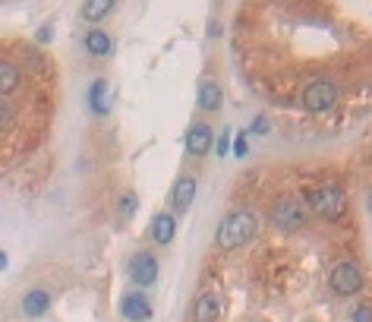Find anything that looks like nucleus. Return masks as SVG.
<instances>
[{
  "mask_svg": "<svg viewBox=\"0 0 372 322\" xmlns=\"http://www.w3.org/2000/svg\"><path fill=\"white\" fill-rule=\"evenodd\" d=\"M234 155H237V158L246 155V133H240L237 139H234Z\"/></svg>",
  "mask_w": 372,
  "mask_h": 322,
  "instance_id": "obj_20",
  "label": "nucleus"
},
{
  "mask_svg": "<svg viewBox=\"0 0 372 322\" xmlns=\"http://www.w3.org/2000/svg\"><path fill=\"white\" fill-rule=\"evenodd\" d=\"M221 316V297L218 294H202L196 300V310H193V319L196 322H215Z\"/></svg>",
  "mask_w": 372,
  "mask_h": 322,
  "instance_id": "obj_9",
  "label": "nucleus"
},
{
  "mask_svg": "<svg viewBox=\"0 0 372 322\" xmlns=\"http://www.w3.org/2000/svg\"><path fill=\"white\" fill-rule=\"evenodd\" d=\"M107 13H114V3H107V0H89V3H82V16H85L89 23L105 19Z\"/></svg>",
  "mask_w": 372,
  "mask_h": 322,
  "instance_id": "obj_17",
  "label": "nucleus"
},
{
  "mask_svg": "<svg viewBox=\"0 0 372 322\" xmlns=\"http://www.w3.org/2000/svg\"><path fill=\"white\" fill-rule=\"evenodd\" d=\"M19 83V67H16L13 60H3V67H0V95L10 98Z\"/></svg>",
  "mask_w": 372,
  "mask_h": 322,
  "instance_id": "obj_16",
  "label": "nucleus"
},
{
  "mask_svg": "<svg viewBox=\"0 0 372 322\" xmlns=\"http://www.w3.org/2000/svg\"><path fill=\"white\" fill-rule=\"evenodd\" d=\"M300 101H303L306 111L325 114V111H331V108L338 105V85L331 83V79H313V83L303 89Z\"/></svg>",
  "mask_w": 372,
  "mask_h": 322,
  "instance_id": "obj_2",
  "label": "nucleus"
},
{
  "mask_svg": "<svg viewBox=\"0 0 372 322\" xmlns=\"http://www.w3.org/2000/svg\"><path fill=\"white\" fill-rule=\"evenodd\" d=\"M136 205H139V203H136V196H133V193H127L123 199H120V215H123V218H133Z\"/></svg>",
  "mask_w": 372,
  "mask_h": 322,
  "instance_id": "obj_18",
  "label": "nucleus"
},
{
  "mask_svg": "<svg viewBox=\"0 0 372 322\" xmlns=\"http://www.w3.org/2000/svg\"><path fill=\"white\" fill-rule=\"evenodd\" d=\"M120 310H123V316H127L130 322H145L152 316L149 300H145V294H139V291L127 294V297L120 300Z\"/></svg>",
  "mask_w": 372,
  "mask_h": 322,
  "instance_id": "obj_7",
  "label": "nucleus"
},
{
  "mask_svg": "<svg viewBox=\"0 0 372 322\" xmlns=\"http://www.w3.org/2000/svg\"><path fill=\"white\" fill-rule=\"evenodd\" d=\"M265 130H268L265 117H259V120H256V127H253V133H265Z\"/></svg>",
  "mask_w": 372,
  "mask_h": 322,
  "instance_id": "obj_23",
  "label": "nucleus"
},
{
  "mask_svg": "<svg viewBox=\"0 0 372 322\" xmlns=\"http://www.w3.org/2000/svg\"><path fill=\"white\" fill-rule=\"evenodd\" d=\"M130 278H133L136 285H142V288L155 285V278H158V259L152 253H136L133 259H130Z\"/></svg>",
  "mask_w": 372,
  "mask_h": 322,
  "instance_id": "obj_6",
  "label": "nucleus"
},
{
  "mask_svg": "<svg viewBox=\"0 0 372 322\" xmlns=\"http://www.w3.org/2000/svg\"><path fill=\"white\" fill-rule=\"evenodd\" d=\"M48 307H51V297H48L45 291H29L23 297V310H25V316H32V319L45 316Z\"/></svg>",
  "mask_w": 372,
  "mask_h": 322,
  "instance_id": "obj_15",
  "label": "nucleus"
},
{
  "mask_svg": "<svg viewBox=\"0 0 372 322\" xmlns=\"http://www.w3.org/2000/svg\"><path fill=\"white\" fill-rule=\"evenodd\" d=\"M193 199H196V180L193 177H180L177 183H174V209L186 212L189 205H193Z\"/></svg>",
  "mask_w": 372,
  "mask_h": 322,
  "instance_id": "obj_11",
  "label": "nucleus"
},
{
  "mask_svg": "<svg viewBox=\"0 0 372 322\" xmlns=\"http://www.w3.org/2000/svg\"><path fill=\"white\" fill-rule=\"evenodd\" d=\"M331 291L338 294V297H350V294H357L360 288H363V275H360V269L353 263H341L335 265V272H331Z\"/></svg>",
  "mask_w": 372,
  "mask_h": 322,
  "instance_id": "obj_5",
  "label": "nucleus"
},
{
  "mask_svg": "<svg viewBox=\"0 0 372 322\" xmlns=\"http://www.w3.org/2000/svg\"><path fill=\"white\" fill-rule=\"evenodd\" d=\"M221 101H224L221 85H218V83H202V89H199V108H202V111H205V114L221 111Z\"/></svg>",
  "mask_w": 372,
  "mask_h": 322,
  "instance_id": "obj_12",
  "label": "nucleus"
},
{
  "mask_svg": "<svg viewBox=\"0 0 372 322\" xmlns=\"http://www.w3.org/2000/svg\"><path fill=\"white\" fill-rule=\"evenodd\" d=\"M369 209H372V193H369Z\"/></svg>",
  "mask_w": 372,
  "mask_h": 322,
  "instance_id": "obj_24",
  "label": "nucleus"
},
{
  "mask_svg": "<svg viewBox=\"0 0 372 322\" xmlns=\"http://www.w3.org/2000/svg\"><path fill=\"white\" fill-rule=\"evenodd\" d=\"M186 149H189V155H196V158H202L211 149V127L209 123H196V127L186 133Z\"/></svg>",
  "mask_w": 372,
  "mask_h": 322,
  "instance_id": "obj_8",
  "label": "nucleus"
},
{
  "mask_svg": "<svg viewBox=\"0 0 372 322\" xmlns=\"http://www.w3.org/2000/svg\"><path fill=\"white\" fill-rule=\"evenodd\" d=\"M85 48H89V54H95V57H111L114 41H111V35H107V32L92 29L89 35H85Z\"/></svg>",
  "mask_w": 372,
  "mask_h": 322,
  "instance_id": "obj_14",
  "label": "nucleus"
},
{
  "mask_svg": "<svg viewBox=\"0 0 372 322\" xmlns=\"http://www.w3.org/2000/svg\"><path fill=\"white\" fill-rule=\"evenodd\" d=\"M271 221H275L281 231H297V228L306 225V205L293 196H284L278 199L275 209H271Z\"/></svg>",
  "mask_w": 372,
  "mask_h": 322,
  "instance_id": "obj_4",
  "label": "nucleus"
},
{
  "mask_svg": "<svg viewBox=\"0 0 372 322\" xmlns=\"http://www.w3.org/2000/svg\"><path fill=\"white\" fill-rule=\"evenodd\" d=\"M227 149H231V139H227V133H224L221 143H218V155H227Z\"/></svg>",
  "mask_w": 372,
  "mask_h": 322,
  "instance_id": "obj_21",
  "label": "nucleus"
},
{
  "mask_svg": "<svg viewBox=\"0 0 372 322\" xmlns=\"http://www.w3.org/2000/svg\"><path fill=\"white\" fill-rule=\"evenodd\" d=\"M309 205H313L322 218H331V221H335V218H341L344 209H347V196H344L341 187L325 183V187H319V190L309 193Z\"/></svg>",
  "mask_w": 372,
  "mask_h": 322,
  "instance_id": "obj_3",
  "label": "nucleus"
},
{
  "mask_svg": "<svg viewBox=\"0 0 372 322\" xmlns=\"http://www.w3.org/2000/svg\"><path fill=\"white\" fill-rule=\"evenodd\" d=\"M350 322H372V307H357L353 316H350Z\"/></svg>",
  "mask_w": 372,
  "mask_h": 322,
  "instance_id": "obj_19",
  "label": "nucleus"
},
{
  "mask_svg": "<svg viewBox=\"0 0 372 322\" xmlns=\"http://www.w3.org/2000/svg\"><path fill=\"white\" fill-rule=\"evenodd\" d=\"M174 234H177V218L167 215V212L155 215V221H152V237H155V243L167 247V243L174 240Z\"/></svg>",
  "mask_w": 372,
  "mask_h": 322,
  "instance_id": "obj_10",
  "label": "nucleus"
},
{
  "mask_svg": "<svg viewBox=\"0 0 372 322\" xmlns=\"http://www.w3.org/2000/svg\"><path fill=\"white\" fill-rule=\"evenodd\" d=\"M256 234V215L253 212H231V215L221 221L215 240L221 250H240L243 243H249Z\"/></svg>",
  "mask_w": 372,
  "mask_h": 322,
  "instance_id": "obj_1",
  "label": "nucleus"
},
{
  "mask_svg": "<svg viewBox=\"0 0 372 322\" xmlns=\"http://www.w3.org/2000/svg\"><path fill=\"white\" fill-rule=\"evenodd\" d=\"M51 35H54V29H51V26H48V29H41V32H38V41H51Z\"/></svg>",
  "mask_w": 372,
  "mask_h": 322,
  "instance_id": "obj_22",
  "label": "nucleus"
},
{
  "mask_svg": "<svg viewBox=\"0 0 372 322\" xmlns=\"http://www.w3.org/2000/svg\"><path fill=\"white\" fill-rule=\"evenodd\" d=\"M89 105L92 111L98 114V117H105V114H111V101H107V83L105 79H95L89 89Z\"/></svg>",
  "mask_w": 372,
  "mask_h": 322,
  "instance_id": "obj_13",
  "label": "nucleus"
}]
</instances>
